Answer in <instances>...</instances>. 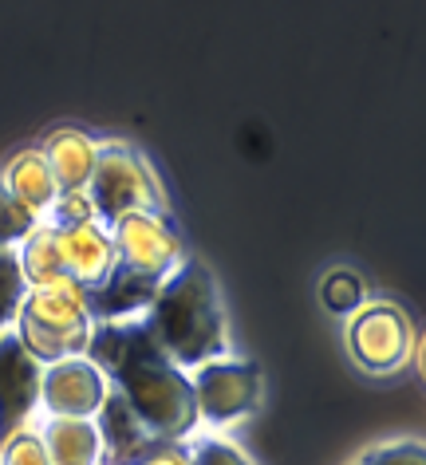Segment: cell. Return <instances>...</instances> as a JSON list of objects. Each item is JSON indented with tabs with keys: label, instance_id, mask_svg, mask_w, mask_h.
I'll return each instance as SVG.
<instances>
[{
	"label": "cell",
	"instance_id": "obj_1",
	"mask_svg": "<svg viewBox=\"0 0 426 465\" xmlns=\"http://www.w3.org/2000/svg\"><path fill=\"white\" fill-rule=\"evenodd\" d=\"M87 355L107 375L111 391L131 406V414L158 441H186L198 434L190 375L151 340L138 320L95 323Z\"/></svg>",
	"mask_w": 426,
	"mask_h": 465
},
{
	"label": "cell",
	"instance_id": "obj_2",
	"mask_svg": "<svg viewBox=\"0 0 426 465\" xmlns=\"http://www.w3.org/2000/svg\"><path fill=\"white\" fill-rule=\"evenodd\" d=\"M138 323L186 375L210 359L233 355V331H229L222 284H217L210 264L193 252L163 281Z\"/></svg>",
	"mask_w": 426,
	"mask_h": 465
},
{
	"label": "cell",
	"instance_id": "obj_3",
	"mask_svg": "<svg viewBox=\"0 0 426 465\" xmlns=\"http://www.w3.org/2000/svg\"><path fill=\"white\" fill-rule=\"evenodd\" d=\"M114 264L107 284L87 292V312L95 323L138 320L163 281L190 257L174 213H131L111 225Z\"/></svg>",
	"mask_w": 426,
	"mask_h": 465
},
{
	"label": "cell",
	"instance_id": "obj_4",
	"mask_svg": "<svg viewBox=\"0 0 426 465\" xmlns=\"http://www.w3.org/2000/svg\"><path fill=\"white\" fill-rule=\"evenodd\" d=\"M87 197L107 229L131 213H170L163 173L154 170L151 154L134 146L131 138H99V158L87 182Z\"/></svg>",
	"mask_w": 426,
	"mask_h": 465
},
{
	"label": "cell",
	"instance_id": "obj_5",
	"mask_svg": "<svg viewBox=\"0 0 426 465\" xmlns=\"http://www.w3.org/2000/svg\"><path fill=\"white\" fill-rule=\"evenodd\" d=\"M343 347L360 375L395 379L419 355V328L399 300L367 296L363 308H355L343 320Z\"/></svg>",
	"mask_w": 426,
	"mask_h": 465
},
{
	"label": "cell",
	"instance_id": "obj_6",
	"mask_svg": "<svg viewBox=\"0 0 426 465\" xmlns=\"http://www.w3.org/2000/svg\"><path fill=\"white\" fill-rule=\"evenodd\" d=\"M91 328L95 320L87 312V296L75 284H52L28 288L13 331L40 363H55L67 355H87Z\"/></svg>",
	"mask_w": 426,
	"mask_h": 465
},
{
	"label": "cell",
	"instance_id": "obj_7",
	"mask_svg": "<svg viewBox=\"0 0 426 465\" xmlns=\"http://www.w3.org/2000/svg\"><path fill=\"white\" fill-rule=\"evenodd\" d=\"M193 406H198V426L205 430H233L249 422L264 406V371L245 355H225L190 371Z\"/></svg>",
	"mask_w": 426,
	"mask_h": 465
},
{
	"label": "cell",
	"instance_id": "obj_8",
	"mask_svg": "<svg viewBox=\"0 0 426 465\" xmlns=\"http://www.w3.org/2000/svg\"><path fill=\"white\" fill-rule=\"evenodd\" d=\"M107 394L111 382L91 355H67L55 363H44L40 411L48 418H95Z\"/></svg>",
	"mask_w": 426,
	"mask_h": 465
},
{
	"label": "cell",
	"instance_id": "obj_9",
	"mask_svg": "<svg viewBox=\"0 0 426 465\" xmlns=\"http://www.w3.org/2000/svg\"><path fill=\"white\" fill-rule=\"evenodd\" d=\"M44 363L20 343L16 331L0 335V441L36 422Z\"/></svg>",
	"mask_w": 426,
	"mask_h": 465
},
{
	"label": "cell",
	"instance_id": "obj_10",
	"mask_svg": "<svg viewBox=\"0 0 426 465\" xmlns=\"http://www.w3.org/2000/svg\"><path fill=\"white\" fill-rule=\"evenodd\" d=\"M55 245H60V264L67 284H75L79 292H95L107 284L111 264H114V241L111 229L103 221H79V225H52Z\"/></svg>",
	"mask_w": 426,
	"mask_h": 465
},
{
	"label": "cell",
	"instance_id": "obj_11",
	"mask_svg": "<svg viewBox=\"0 0 426 465\" xmlns=\"http://www.w3.org/2000/svg\"><path fill=\"white\" fill-rule=\"evenodd\" d=\"M32 430L40 434L44 450H48L52 465H103V438L95 418H48L32 422Z\"/></svg>",
	"mask_w": 426,
	"mask_h": 465
},
{
	"label": "cell",
	"instance_id": "obj_12",
	"mask_svg": "<svg viewBox=\"0 0 426 465\" xmlns=\"http://www.w3.org/2000/svg\"><path fill=\"white\" fill-rule=\"evenodd\" d=\"M36 150L52 166L55 182H60V193L87 190L91 173H95V158H99V138L95 134L75 131V126H60V131H52Z\"/></svg>",
	"mask_w": 426,
	"mask_h": 465
},
{
	"label": "cell",
	"instance_id": "obj_13",
	"mask_svg": "<svg viewBox=\"0 0 426 465\" xmlns=\"http://www.w3.org/2000/svg\"><path fill=\"white\" fill-rule=\"evenodd\" d=\"M0 182H5L8 193H13L16 202H25L40 221L52 213L55 197H60V182H55V173H52L48 162H44L40 150H20V154L0 170Z\"/></svg>",
	"mask_w": 426,
	"mask_h": 465
},
{
	"label": "cell",
	"instance_id": "obj_14",
	"mask_svg": "<svg viewBox=\"0 0 426 465\" xmlns=\"http://www.w3.org/2000/svg\"><path fill=\"white\" fill-rule=\"evenodd\" d=\"M95 426H99V438H103V453H107V461H131L134 453L146 446V441H154L151 434H146V426L131 414V406H126L114 391L107 394V402L99 406Z\"/></svg>",
	"mask_w": 426,
	"mask_h": 465
},
{
	"label": "cell",
	"instance_id": "obj_15",
	"mask_svg": "<svg viewBox=\"0 0 426 465\" xmlns=\"http://www.w3.org/2000/svg\"><path fill=\"white\" fill-rule=\"evenodd\" d=\"M16 252H20V269H25L28 288L67 284L64 264H60V245H55V229L48 225V221H40V225L32 229V237Z\"/></svg>",
	"mask_w": 426,
	"mask_h": 465
},
{
	"label": "cell",
	"instance_id": "obj_16",
	"mask_svg": "<svg viewBox=\"0 0 426 465\" xmlns=\"http://www.w3.org/2000/svg\"><path fill=\"white\" fill-rule=\"evenodd\" d=\"M316 296L328 316L348 320L355 308H363V300L372 292H367V281L360 269H352V264H332V269H324V276H320Z\"/></svg>",
	"mask_w": 426,
	"mask_h": 465
},
{
	"label": "cell",
	"instance_id": "obj_17",
	"mask_svg": "<svg viewBox=\"0 0 426 465\" xmlns=\"http://www.w3.org/2000/svg\"><path fill=\"white\" fill-rule=\"evenodd\" d=\"M25 296H28V281H25V269H20V252L0 249V335L16 328Z\"/></svg>",
	"mask_w": 426,
	"mask_h": 465
},
{
	"label": "cell",
	"instance_id": "obj_18",
	"mask_svg": "<svg viewBox=\"0 0 426 465\" xmlns=\"http://www.w3.org/2000/svg\"><path fill=\"white\" fill-rule=\"evenodd\" d=\"M186 450H190V465H257L241 441H233L229 434H217V430L186 438Z\"/></svg>",
	"mask_w": 426,
	"mask_h": 465
},
{
	"label": "cell",
	"instance_id": "obj_19",
	"mask_svg": "<svg viewBox=\"0 0 426 465\" xmlns=\"http://www.w3.org/2000/svg\"><path fill=\"white\" fill-rule=\"evenodd\" d=\"M348 465H426V446L419 434L383 438V441H372L367 450H360Z\"/></svg>",
	"mask_w": 426,
	"mask_h": 465
},
{
	"label": "cell",
	"instance_id": "obj_20",
	"mask_svg": "<svg viewBox=\"0 0 426 465\" xmlns=\"http://www.w3.org/2000/svg\"><path fill=\"white\" fill-rule=\"evenodd\" d=\"M36 225H40V217L25 202H16L8 193V185L0 182V249H20Z\"/></svg>",
	"mask_w": 426,
	"mask_h": 465
},
{
	"label": "cell",
	"instance_id": "obj_21",
	"mask_svg": "<svg viewBox=\"0 0 426 465\" xmlns=\"http://www.w3.org/2000/svg\"><path fill=\"white\" fill-rule=\"evenodd\" d=\"M0 465H52L48 450H44V441L36 430H20L8 441H0Z\"/></svg>",
	"mask_w": 426,
	"mask_h": 465
},
{
	"label": "cell",
	"instance_id": "obj_22",
	"mask_svg": "<svg viewBox=\"0 0 426 465\" xmlns=\"http://www.w3.org/2000/svg\"><path fill=\"white\" fill-rule=\"evenodd\" d=\"M44 221H48V225H79V221H99V217H95V205H91L87 190H67L55 197L52 213Z\"/></svg>",
	"mask_w": 426,
	"mask_h": 465
},
{
	"label": "cell",
	"instance_id": "obj_23",
	"mask_svg": "<svg viewBox=\"0 0 426 465\" xmlns=\"http://www.w3.org/2000/svg\"><path fill=\"white\" fill-rule=\"evenodd\" d=\"M126 465H190V450L186 441H146Z\"/></svg>",
	"mask_w": 426,
	"mask_h": 465
},
{
	"label": "cell",
	"instance_id": "obj_24",
	"mask_svg": "<svg viewBox=\"0 0 426 465\" xmlns=\"http://www.w3.org/2000/svg\"><path fill=\"white\" fill-rule=\"evenodd\" d=\"M103 465H126V461H103Z\"/></svg>",
	"mask_w": 426,
	"mask_h": 465
}]
</instances>
